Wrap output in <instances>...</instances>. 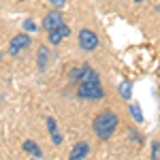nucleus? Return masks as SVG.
I'll return each instance as SVG.
<instances>
[{
	"instance_id": "16",
	"label": "nucleus",
	"mask_w": 160,
	"mask_h": 160,
	"mask_svg": "<svg viewBox=\"0 0 160 160\" xmlns=\"http://www.w3.org/2000/svg\"><path fill=\"white\" fill-rule=\"evenodd\" d=\"M79 73H81V68H73L71 71V81H79Z\"/></svg>"
},
{
	"instance_id": "18",
	"label": "nucleus",
	"mask_w": 160,
	"mask_h": 160,
	"mask_svg": "<svg viewBox=\"0 0 160 160\" xmlns=\"http://www.w3.org/2000/svg\"><path fill=\"white\" fill-rule=\"evenodd\" d=\"M132 2H143V0H132Z\"/></svg>"
},
{
	"instance_id": "1",
	"label": "nucleus",
	"mask_w": 160,
	"mask_h": 160,
	"mask_svg": "<svg viewBox=\"0 0 160 160\" xmlns=\"http://www.w3.org/2000/svg\"><path fill=\"white\" fill-rule=\"evenodd\" d=\"M118 124H120V118H118L113 111H109V109H107V111H100L98 115L94 118V132H96L98 139L107 141V139L113 137L115 128H118Z\"/></svg>"
},
{
	"instance_id": "2",
	"label": "nucleus",
	"mask_w": 160,
	"mask_h": 160,
	"mask_svg": "<svg viewBox=\"0 0 160 160\" xmlns=\"http://www.w3.org/2000/svg\"><path fill=\"white\" fill-rule=\"evenodd\" d=\"M77 94L81 98H88V100H100L105 96V90L100 86V81H83V83H79Z\"/></svg>"
},
{
	"instance_id": "3",
	"label": "nucleus",
	"mask_w": 160,
	"mask_h": 160,
	"mask_svg": "<svg viewBox=\"0 0 160 160\" xmlns=\"http://www.w3.org/2000/svg\"><path fill=\"white\" fill-rule=\"evenodd\" d=\"M79 47L83 51H92L98 47V37H96V32H92V30H81L79 32Z\"/></svg>"
},
{
	"instance_id": "13",
	"label": "nucleus",
	"mask_w": 160,
	"mask_h": 160,
	"mask_svg": "<svg viewBox=\"0 0 160 160\" xmlns=\"http://www.w3.org/2000/svg\"><path fill=\"white\" fill-rule=\"evenodd\" d=\"M47 130H49V135L58 130V124H56V120H53V118H47Z\"/></svg>"
},
{
	"instance_id": "12",
	"label": "nucleus",
	"mask_w": 160,
	"mask_h": 160,
	"mask_svg": "<svg viewBox=\"0 0 160 160\" xmlns=\"http://www.w3.org/2000/svg\"><path fill=\"white\" fill-rule=\"evenodd\" d=\"M24 28H26V32H37L38 30V26L32 22V19H26L24 22Z\"/></svg>"
},
{
	"instance_id": "8",
	"label": "nucleus",
	"mask_w": 160,
	"mask_h": 160,
	"mask_svg": "<svg viewBox=\"0 0 160 160\" xmlns=\"http://www.w3.org/2000/svg\"><path fill=\"white\" fill-rule=\"evenodd\" d=\"M47 60H49V51L43 45V47H38V71H41V73L47 68Z\"/></svg>"
},
{
	"instance_id": "5",
	"label": "nucleus",
	"mask_w": 160,
	"mask_h": 160,
	"mask_svg": "<svg viewBox=\"0 0 160 160\" xmlns=\"http://www.w3.org/2000/svg\"><path fill=\"white\" fill-rule=\"evenodd\" d=\"M64 24V15L60 13V9H53V11H49L47 15H45V19H43V28L49 32V30H53V28H58V26Z\"/></svg>"
},
{
	"instance_id": "15",
	"label": "nucleus",
	"mask_w": 160,
	"mask_h": 160,
	"mask_svg": "<svg viewBox=\"0 0 160 160\" xmlns=\"http://www.w3.org/2000/svg\"><path fill=\"white\" fill-rule=\"evenodd\" d=\"M51 139H53V145H62V135L56 130V132H51Z\"/></svg>"
},
{
	"instance_id": "4",
	"label": "nucleus",
	"mask_w": 160,
	"mask_h": 160,
	"mask_svg": "<svg viewBox=\"0 0 160 160\" xmlns=\"http://www.w3.org/2000/svg\"><path fill=\"white\" fill-rule=\"evenodd\" d=\"M30 45V34L28 32H22V34H15L11 38V43H9V53L11 56H17L22 49H26Z\"/></svg>"
},
{
	"instance_id": "7",
	"label": "nucleus",
	"mask_w": 160,
	"mask_h": 160,
	"mask_svg": "<svg viewBox=\"0 0 160 160\" xmlns=\"http://www.w3.org/2000/svg\"><path fill=\"white\" fill-rule=\"evenodd\" d=\"M88 154H90V145H88L86 141H79V143L71 149V160H81V158H86Z\"/></svg>"
},
{
	"instance_id": "14",
	"label": "nucleus",
	"mask_w": 160,
	"mask_h": 160,
	"mask_svg": "<svg viewBox=\"0 0 160 160\" xmlns=\"http://www.w3.org/2000/svg\"><path fill=\"white\" fill-rule=\"evenodd\" d=\"M152 158H158L160 160V143H158V141H154V145H152Z\"/></svg>"
},
{
	"instance_id": "11",
	"label": "nucleus",
	"mask_w": 160,
	"mask_h": 160,
	"mask_svg": "<svg viewBox=\"0 0 160 160\" xmlns=\"http://www.w3.org/2000/svg\"><path fill=\"white\" fill-rule=\"evenodd\" d=\"M128 109H130V113H132V118H135V120H137L139 124L143 122V113H141V109H139V105H130Z\"/></svg>"
},
{
	"instance_id": "19",
	"label": "nucleus",
	"mask_w": 160,
	"mask_h": 160,
	"mask_svg": "<svg viewBox=\"0 0 160 160\" xmlns=\"http://www.w3.org/2000/svg\"><path fill=\"white\" fill-rule=\"evenodd\" d=\"M0 60H2V53H0Z\"/></svg>"
},
{
	"instance_id": "17",
	"label": "nucleus",
	"mask_w": 160,
	"mask_h": 160,
	"mask_svg": "<svg viewBox=\"0 0 160 160\" xmlns=\"http://www.w3.org/2000/svg\"><path fill=\"white\" fill-rule=\"evenodd\" d=\"M49 2H51V7H53V9H62L66 0H49Z\"/></svg>"
},
{
	"instance_id": "9",
	"label": "nucleus",
	"mask_w": 160,
	"mask_h": 160,
	"mask_svg": "<svg viewBox=\"0 0 160 160\" xmlns=\"http://www.w3.org/2000/svg\"><path fill=\"white\" fill-rule=\"evenodd\" d=\"M24 152L32 154L34 158H43V152H41V148H38L34 141H24Z\"/></svg>"
},
{
	"instance_id": "6",
	"label": "nucleus",
	"mask_w": 160,
	"mask_h": 160,
	"mask_svg": "<svg viewBox=\"0 0 160 160\" xmlns=\"http://www.w3.org/2000/svg\"><path fill=\"white\" fill-rule=\"evenodd\" d=\"M68 34H71V28L66 24L58 26V28H53V30H49V37H47V41H49L51 45H60L64 38H68Z\"/></svg>"
},
{
	"instance_id": "10",
	"label": "nucleus",
	"mask_w": 160,
	"mask_h": 160,
	"mask_svg": "<svg viewBox=\"0 0 160 160\" xmlns=\"http://www.w3.org/2000/svg\"><path fill=\"white\" fill-rule=\"evenodd\" d=\"M130 88H132V86H130L128 81H124L122 86H120V94H122V98H126V100H128L130 96H132V90H130Z\"/></svg>"
}]
</instances>
